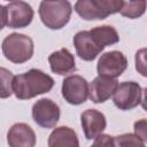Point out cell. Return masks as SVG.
<instances>
[{"label":"cell","instance_id":"6da1fadb","mask_svg":"<svg viewBox=\"0 0 147 147\" xmlns=\"http://www.w3.org/2000/svg\"><path fill=\"white\" fill-rule=\"evenodd\" d=\"M53 86V78L39 69H30L24 74L14 76L13 79V93L20 100L32 99L47 93Z\"/></svg>","mask_w":147,"mask_h":147},{"label":"cell","instance_id":"7a4b0ae2","mask_svg":"<svg viewBox=\"0 0 147 147\" xmlns=\"http://www.w3.org/2000/svg\"><path fill=\"white\" fill-rule=\"evenodd\" d=\"M1 48L7 60L13 63L21 64L32 57L34 45L33 40L29 36L14 32L3 39Z\"/></svg>","mask_w":147,"mask_h":147},{"label":"cell","instance_id":"3957f363","mask_svg":"<svg viewBox=\"0 0 147 147\" xmlns=\"http://www.w3.org/2000/svg\"><path fill=\"white\" fill-rule=\"evenodd\" d=\"M72 7L69 1H41L39 16L42 24L51 30L64 28L71 16Z\"/></svg>","mask_w":147,"mask_h":147},{"label":"cell","instance_id":"277c9868","mask_svg":"<svg viewBox=\"0 0 147 147\" xmlns=\"http://www.w3.org/2000/svg\"><path fill=\"white\" fill-rule=\"evenodd\" d=\"M122 3L121 0H79L75 3V11L86 21L103 20L119 13Z\"/></svg>","mask_w":147,"mask_h":147},{"label":"cell","instance_id":"5b68a950","mask_svg":"<svg viewBox=\"0 0 147 147\" xmlns=\"http://www.w3.org/2000/svg\"><path fill=\"white\" fill-rule=\"evenodd\" d=\"M113 101L118 109L131 110L142 102V88L136 82H123L113 94Z\"/></svg>","mask_w":147,"mask_h":147},{"label":"cell","instance_id":"8992f818","mask_svg":"<svg viewBox=\"0 0 147 147\" xmlns=\"http://www.w3.org/2000/svg\"><path fill=\"white\" fill-rule=\"evenodd\" d=\"M64 100L74 106L84 103L88 98V83L79 75H71L63 79L61 87Z\"/></svg>","mask_w":147,"mask_h":147},{"label":"cell","instance_id":"52a82bcc","mask_svg":"<svg viewBox=\"0 0 147 147\" xmlns=\"http://www.w3.org/2000/svg\"><path fill=\"white\" fill-rule=\"evenodd\" d=\"M33 121L44 129H53L60 119V107L51 99L42 98L32 106Z\"/></svg>","mask_w":147,"mask_h":147},{"label":"cell","instance_id":"ba28073f","mask_svg":"<svg viewBox=\"0 0 147 147\" xmlns=\"http://www.w3.org/2000/svg\"><path fill=\"white\" fill-rule=\"evenodd\" d=\"M127 68V59L119 51H110L101 55L98 61L96 70L99 76L109 78L119 77Z\"/></svg>","mask_w":147,"mask_h":147},{"label":"cell","instance_id":"9c48e42d","mask_svg":"<svg viewBox=\"0 0 147 147\" xmlns=\"http://www.w3.org/2000/svg\"><path fill=\"white\" fill-rule=\"evenodd\" d=\"M5 7L7 13V26L11 29H22L32 22L34 11L28 2L11 1Z\"/></svg>","mask_w":147,"mask_h":147},{"label":"cell","instance_id":"30bf717a","mask_svg":"<svg viewBox=\"0 0 147 147\" xmlns=\"http://www.w3.org/2000/svg\"><path fill=\"white\" fill-rule=\"evenodd\" d=\"M117 86V79L105 76H98L92 80V83L88 84V96L92 102L102 103L107 101L110 96H113Z\"/></svg>","mask_w":147,"mask_h":147},{"label":"cell","instance_id":"8fae6325","mask_svg":"<svg viewBox=\"0 0 147 147\" xmlns=\"http://www.w3.org/2000/svg\"><path fill=\"white\" fill-rule=\"evenodd\" d=\"M80 122L85 138L88 140L95 139L98 136L102 134L107 125L105 115L96 109H86L83 111L80 115Z\"/></svg>","mask_w":147,"mask_h":147},{"label":"cell","instance_id":"7c38bea8","mask_svg":"<svg viewBox=\"0 0 147 147\" xmlns=\"http://www.w3.org/2000/svg\"><path fill=\"white\" fill-rule=\"evenodd\" d=\"M74 46L77 55L84 61H93L103 51L96 44L88 31H79L74 37Z\"/></svg>","mask_w":147,"mask_h":147},{"label":"cell","instance_id":"4fadbf2b","mask_svg":"<svg viewBox=\"0 0 147 147\" xmlns=\"http://www.w3.org/2000/svg\"><path fill=\"white\" fill-rule=\"evenodd\" d=\"M7 142L9 147H34L36 133L30 125L16 123L7 132Z\"/></svg>","mask_w":147,"mask_h":147},{"label":"cell","instance_id":"5bb4252c","mask_svg":"<svg viewBox=\"0 0 147 147\" xmlns=\"http://www.w3.org/2000/svg\"><path fill=\"white\" fill-rule=\"evenodd\" d=\"M48 62L51 70L54 74L64 76L76 71L75 57L67 48H61L56 52H53L48 56Z\"/></svg>","mask_w":147,"mask_h":147},{"label":"cell","instance_id":"9a60e30c","mask_svg":"<svg viewBox=\"0 0 147 147\" xmlns=\"http://www.w3.org/2000/svg\"><path fill=\"white\" fill-rule=\"evenodd\" d=\"M48 147H79L76 131L69 126L55 127L48 137Z\"/></svg>","mask_w":147,"mask_h":147},{"label":"cell","instance_id":"2e32d148","mask_svg":"<svg viewBox=\"0 0 147 147\" xmlns=\"http://www.w3.org/2000/svg\"><path fill=\"white\" fill-rule=\"evenodd\" d=\"M90 34L93 37V39L96 41L99 46L105 48L106 46L117 44L119 41V36L115 28L110 25H101L95 26L92 30L88 31Z\"/></svg>","mask_w":147,"mask_h":147},{"label":"cell","instance_id":"e0dca14e","mask_svg":"<svg viewBox=\"0 0 147 147\" xmlns=\"http://www.w3.org/2000/svg\"><path fill=\"white\" fill-rule=\"evenodd\" d=\"M146 9V1H123L119 13L122 16L127 18H138L140 17Z\"/></svg>","mask_w":147,"mask_h":147},{"label":"cell","instance_id":"ac0fdd59","mask_svg":"<svg viewBox=\"0 0 147 147\" xmlns=\"http://www.w3.org/2000/svg\"><path fill=\"white\" fill-rule=\"evenodd\" d=\"M13 74L3 68L0 67V99H7L13 94Z\"/></svg>","mask_w":147,"mask_h":147},{"label":"cell","instance_id":"d6986e66","mask_svg":"<svg viewBox=\"0 0 147 147\" xmlns=\"http://www.w3.org/2000/svg\"><path fill=\"white\" fill-rule=\"evenodd\" d=\"M116 147H145V142L133 133H124L114 137Z\"/></svg>","mask_w":147,"mask_h":147},{"label":"cell","instance_id":"ffe728a7","mask_svg":"<svg viewBox=\"0 0 147 147\" xmlns=\"http://www.w3.org/2000/svg\"><path fill=\"white\" fill-rule=\"evenodd\" d=\"M91 147H116L114 137L109 134H100L94 139Z\"/></svg>","mask_w":147,"mask_h":147},{"label":"cell","instance_id":"44dd1931","mask_svg":"<svg viewBox=\"0 0 147 147\" xmlns=\"http://www.w3.org/2000/svg\"><path fill=\"white\" fill-rule=\"evenodd\" d=\"M145 52L146 49H140L139 52H137L136 54V69L142 75V76H146V71H145Z\"/></svg>","mask_w":147,"mask_h":147},{"label":"cell","instance_id":"7402d4cb","mask_svg":"<svg viewBox=\"0 0 147 147\" xmlns=\"http://www.w3.org/2000/svg\"><path fill=\"white\" fill-rule=\"evenodd\" d=\"M134 134L141 139L144 142L146 141V119L142 118L134 123Z\"/></svg>","mask_w":147,"mask_h":147},{"label":"cell","instance_id":"603a6c76","mask_svg":"<svg viewBox=\"0 0 147 147\" xmlns=\"http://www.w3.org/2000/svg\"><path fill=\"white\" fill-rule=\"evenodd\" d=\"M7 25V13L6 7L0 5V31Z\"/></svg>","mask_w":147,"mask_h":147}]
</instances>
